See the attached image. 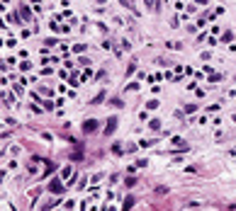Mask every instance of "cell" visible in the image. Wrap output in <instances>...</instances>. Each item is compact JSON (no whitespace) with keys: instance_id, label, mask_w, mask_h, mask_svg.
<instances>
[{"instance_id":"6da1fadb","label":"cell","mask_w":236,"mask_h":211,"mask_svg":"<svg viewBox=\"0 0 236 211\" xmlns=\"http://www.w3.org/2000/svg\"><path fill=\"white\" fill-rule=\"evenodd\" d=\"M51 192H63V184H61V180H54V182H51Z\"/></svg>"},{"instance_id":"7a4b0ae2","label":"cell","mask_w":236,"mask_h":211,"mask_svg":"<svg viewBox=\"0 0 236 211\" xmlns=\"http://www.w3.org/2000/svg\"><path fill=\"white\" fill-rule=\"evenodd\" d=\"M115 124H117V119L112 117L110 121H107V129H105V134H112V131H115Z\"/></svg>"},{"instance_id":"3957f363","label":"cell","mask_w":236,"mask_h":211,"mask_svg":"<svg viewBox=\"0 0 236 211\" xmlns=\"http://www.w3.org/2000/svg\"><path fill=\"white\" fill-rule=\"evenodd\" d=\"M95 126H98V121H85V131H88V134L95 131Z\"/></svg>"}]
</instances>
